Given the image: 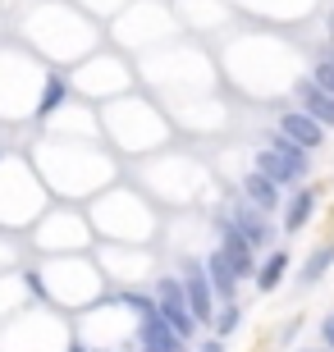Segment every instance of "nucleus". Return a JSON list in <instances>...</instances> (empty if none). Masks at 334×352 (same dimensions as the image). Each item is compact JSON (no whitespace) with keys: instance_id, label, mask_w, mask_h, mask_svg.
Returning a JSON list of instances; mask_svg holds the SVG:
<instances>
[{"instance_id":"17","label":"nucleus","mask_w":334,"mask_h":352,"mask_svg":"<svg viewBox=\"0 0 334 352\" xmlns=\"http://www.w3.org/2000/svg\"><path fill=\"white\" fill-rule=\"evenodd\" d=\"M124 307H133V311H142V316H147V311H156L152 302H147V298H138V293H124Z\"/></svg>"},{"instance_id":"19","label":"nucleus","mask_w":334,"mask_h":352,"mask_svg":"<svg viewBox=\"0 0 334 352\" xmlns=\"http://www.w3.org/2000/svg\"><path fill=\"white\" fill-rule=\"evenodd\" d=\"M202 352H225V348H220V339H216V343H206V348H202Z\"/></svg>"},{"instance_id":"5","label":"nucleus","mask_w":334,"mask_h":352,"mask_svg":"<svg viewBox=\"0 0 334 352\" xmlns=\"http://www.w3.org/2000/svg\"><path fill=\"white\" fill-rule=\"evenodd\" d=\"M211 298H216V288L206 284V274L193 270L188 274V284H183V302H188V311H193V320H211Z\"/></svg>"},{"instance_id":"21","label":"nucleus","mask_w":334,"mask_h":352,"mask_svg":"<svg viewBox=\"0 0 334 352\" xmlns=\"http://www.w3.org/2000/svg\"><path fill=\"white\" fill-rule=\"evenodd\" d=\"M330 32H334V19H330Z\"/></svg>"},{"instance_id":"2","label":"nucleus","mask_w":334,"mask_h":352,"mask_svg":"<svg viewBox=\"0 0 334 352\" xmlns=\"http://www.w3.org/2000/svg\"><path fill=\"white\" fill-rule=\"evenodd\" d=\"M156 316L165 320L179 339H188L193 334V311H188V302H183V284H174V279H160V288H156Z\"/></svg>"},{"instance_id":"7","label":"nucleus","mask_w":334,"mask_h":352,"mask_svg":"<svg viewBox=\"0 0 334 352\" xmlns=\"http://www.w3.org/2000/svg\"><path fill=\"white\" fill-rule=\"evenodd\" d=\"M220 256L233 265V274H247V270H252V243H247L238 229H229V234H225V248H220Z\"/></svg>"},{"instance_id":"15","label":"nucleus","mask_w":334,"mask_h":352,"mask_svg":"<svg viewBox=\"0 0 334 352\" xmlns=\"http://www.w3.org/2000/svg\"><path fill=\"white\" fill-rule=\"evenodd\" d=\"M311 82H316L321 91H330V96H334V65H330V60H321V65L311 69Z\"/></svg>"},{"instance_id":"13","label":"nucleus","mask_w":334,"mask_h":352,"mask_svg":"<svg viewBox=\"0 0 334 352\" xmlns=\"http://www.w3.org/2000/svg\"><path fill=\"white\" fill-rule=\"evenodd\" d=\"M65 96H69V91H65V82H60V78H46V91H41L37 110H41V115H51L55 105H65Z\"/></svg>"},{"instance_id":"6","label":"nucleus","mask_w":334,"mask_h":352,"mask_svg":"<svg viewBox=\"0 0 334 352\" xmlns=\"http://www.w3.org/2000/svg\"><path fill=\"white\" fill-rule=\"evenodd\" d=\"M243 192H247V201H252L257 210H275V206H280V183L266 179L261 170H252L243 179Z\"/></svg>"},{"instance_id":"9","label":"nucleus","mask_w":334,"mask_h":352,"mask_svg":"<svg viewBox=\"0 0 334 352\" xmlns=\"http://www.w3.org/2000/svg\"><path fill=\"white\" fill-rule=\"evenodd\" d=\"M206 284L216 288V293H225V298H233V284H238V274H233V265L225 261V256H206Z\"/></svg>"},{"instance_id":"4","label":"nucleus","mask_w":334,"mask_h":352,"mask_svg":"<svg viewBox=\"0 0 334 352\" xmlns=\"http://www.w3.org/2000/svg\"><path fill=\"white\" fill-rule=\"evenodd\" d=\"M142 343H147L152 352H183V339H179V334H174V329H169L156 311L142 316Z\"/></svg>"},{"instance_id":"16","label":"nucleus","mask_w":334,"mask_h":352,"mask_svg":"<svg viewBox=\"0 0 334 352\" xmlns=\"http://www.w3.org/2000/svg\"><path fill=\"white\" fill-rule=\"evenodd\" d=\"M238 320H243V311H238V307H225V311H220V320H216V329H220V339H225V334H233V329H238Z\"/></svg>"},{"instance_id":"3","label":"nucleus","mask_w":334,"mask_h":352,"mask_svg":"<svg viewBox=\"0 0 334 352\" xmlns=\"http://www.w3.org/2000/svg\"><path fill=\"white\" fill-rule=\"evenodd\" d=\"M325 124H316V119L307 115V110H293V115H284L280 119V133L289 138V142H298L302 151H311V146H321L325 142Z\"/></svg>"},{"instance_id":"10","label":"nucleus","mask_w":334,"mask_h":352,"mask_svg":"<svg viewBox=\"0 0 334 352\" xmlns=\"http://www.w3.org/2000/svg\"><path fill=\"white\" fill-rule=\"evenodd\" d=\"M233 229H238V234H243L247 238V243H266V224H261L257 220V215H252V210H247V206H238V210H233Z\"/></svg>"},{"instance_id":"1","label":"nucleus","mask_w":334,"mask_h":352,"mask_svg":"<svg viewBox=\"0 0 334 352\" xmlns=\"http://www.w3.org/2000/svg\"><path fill=\"white\" fill-rule=\"evenodd\" d=\"M257 170L266 174V179H275V183H293L298 174L307 170V151L280 133V138H270V146L257 156Z\"/></svg>"},{"instance_id":"11","label":"nucleus","mask_w":334,"mask_h":352,"mask_svg":"<svg viewBox=\"0 0 334 352\" xmlns=\"http://www.w3.org/2000/svg\"><path fill=\"white\" fill-rule=\"evenodd\" d=\"M311 210H316V197H311V192H298L293 201H289V215H284V224H289V229H302V224L311 220Z\"/></svg>"},{"instance_id":"12","label":"nucleus","mask_w":334,"mask_h":352,"mask_svg":"<svg viewBox=\"0 0 334 352\" xmlns=\"http://www.w3.org/2000/svg\"><path fill=\"white\" fill-rule=\"evenodd\" d=\"M280 274H284V252H270V261L261 265V274H257V288L270 293V288L280 284Z\"/></svg>"},{"instance_id":"22","label":"nucleus","mask_w":334,"mask_h":352,"mask_svg":"<svg viewBox=\"0 0 334 352\" xmlns=\"http://www.w3.org/2000/svg\"><path fill=\"white\" fill-rule=\"evenodd\" d=\"M147 352H152V348H147Z\"/></svg>"},{"instance_id":"20","label":"nucleus","mask_w":334,"mask_h":352,"mask_svg":"<svg viewBox=\"0 0 334 352\" xmlns=\"http://www.w3.org/2000/svg\"><path fill=\"white\" fill-rule=\"evenodd\" d=\"M325 60H330V65H334V51H330V55H325Z\"/></svg>"},{"instance_id":"8","label":"nucleus","mask_w":334,"mask_h":352,"mask_svg":"<svg viewBox=\"0 0 334 352\" xmlns=\"http://www.w3.org/2000/svg\"><path fill=\"white\" fill-rule=\"evenodd\" d=\"M302 110H307L316 124H334V96H330V91H321L316 82L302 87Z\"/></svg>"},{"instance_id":"14","label":"nucleus","mask_w":334,"mask_h":352,"mask_svg":"<svg viewBox=\"0 0 334 352\" xmlns=\"http://www.w3.org/2000/svg\"><path fill=\"white\" fill-rule=\"evenodd\" d=\"M330 261H334V248H321V252H316V256L307 261V270H302V279H307V284H316V279L325 274V265H330Z\"/></svg>"},{"instance_id":"18","label":"nucleus","mask_w":334,"mask_h":352,"mask_svg":"<svg viewBox=\"0 0 334 352\" xmlns=\"http://www.w3.org/2000/svg\"><path fill=\"white\" fill-rule=\"evenodd\" d=\"M321 334H325V343H330V352H334V316H330V320L321 325Z\"/></svg>"}]
</instances>
